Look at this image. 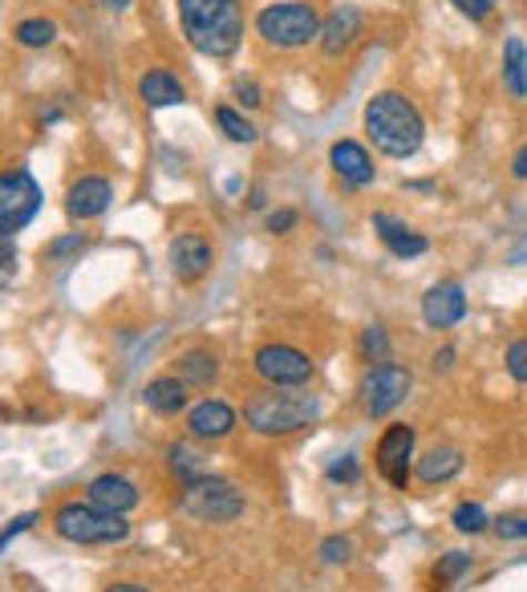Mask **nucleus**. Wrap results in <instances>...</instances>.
I'll return each mask as SVG.
<instances>
[{
    "label": "nucleus",
    "mask_w": 527,
    "mask_h": 592,
    "mask_svg": "<svg viewBox=\"0 0 527 592\" xmlns=\"http://www.w3.org/2000/svg\"><path fill=\"white\" fill-rule=\"evenodd\" d=\"M365 134H369L374 151L389 154V159H414L426 143V122L406 94L382 90L365 102Z\"/></svg>",
    "instance_id": "obj_1"
},
{
    "label": "nucleus",
    "mask_w": 527,
    "mask_h": 592,
    "mask_svg": "<svg viewBox=\"0 0 527 592\" xmlns=\"http://www.w3.org/2000/svg\"><path fill=\"white\" fill-rule=\"evenodd\" d=\"M179 24L195 53L223 61L244 41V4L240 0H179Z\"/></svg>",
    "instance_id": "obj_2"
},
{
    "label": "nucleus",
    "mask_w": 527,
    "mask_h": 592,
    "mask_svg": "<svg viewBox=\"0 0 527 592\" xmlns=\"http://www.w3.org/2000/svg\"><path fill=\"white\" fill-rule=\"evenodd\" d=\"M321 418V398L316 394H301V390H268L252 394L244 402V422L252 435L260 439H288V435H301Z\"/></svg>",
    "instance_id": "obj_3"
},
{
    "label": "nucleus",
    "mask_w": 527,
    "mask_h": 592,
    "mask_svg": "<svg viewBox=\"0 0 527 592\" xmlns=\"http://www.w3.org/2000/svg\"><path fill=\"white\" fill-rule=\"evenodd\" d=\"M53 532L70 544L94 548V544H122L130 540V523L126 516H114V511H102L90 499H70L53 511Z\"/></svg>",
    "instance_id": "obj_4"
},
{
    "label": "nucleus",
    "mask_w": 527,
    "mask_h": 592,
    "mask_svg": "<svg viewBox=\"0 0 527 592\" xmlns=\"http://www.w3.org/2000/svg\"><path fill=\"white\" fill-rule=\"evenodd\" d=\"M321 12L308 0H272L256 12V33L272 49H305L321 41Z\"/></svg>",
    "instance_id": "obj_5"
},
{
    "label": "nucleus",
    "mask_w": 527,
    "mask_h": 592,
    "mask_svg": "<svg viewBox=\"0 0 527 592\" xmlns=\"http://www.w3.org/2000/svg\"><path fill=\"white\" fill-rule=\"evenodd\" d=\"M179 508L188 511L191 520H203V523H232L244 516V496L235 491L227 479L220 474H203L195 483H183L179 487Z\"/></svg>",
    "instance_id": "obj_6"
},
{
    "label": "nucleus",
    "mask_w": 527,
    "mask_h": 592,
    "mask_svg": "<svg viewBox=\"0 0 527 592\" xmlns=\"http://www.w3.org/2000/svg\"><path fill=\"white\" fill-rule=\"evenodd\" d=\"M414 390V374L398 361H382V366H369L357 381V406H362L365 418H386L394 415Z\"/></svg>",
    "instance_id": "obj_7"
},
{
    "label": "nucleus",
    "mask_w": 527,
    "mask_h": 592,
    "mask_svg": "<svg viewBox=\"0 0 527 592\" xmlns=\"http://www.w3.org/2000/svg\"><path fill=\"white\" fill-rule=\"evenodd\" d=\"M252 369H256L260 381H268L276 390H305L316 374L313 357H308L305 349L284 345V341L260 345L256 354H252Z\"/></svg>",
    "instance_id": "obj_8"
},
{
    "label": "nucleus",
    "mask_w": 527,
    "mask_h": 592,
    "mask_svg": "<svg viewBox=\"0 0 527 592\" xmlns=\"http://www.w3.org/2000/svg\"><path fill=\"white\" fill-rule=\"evenodd\" d=\"M41 183L33 178L29 166H9L0 175V232L17 236L21 227L33 224V215L41 212Z\"/></svg>",
    "instance_id": "obj_9"
},
{
    "label": "nucleus",
    "mask_w": 527,
    "mask_h": 592,
    "mask_svg": "<svg viewBox=\"0 0 527 592\" xmlns=\"http://www.w3.org/2000/svg\"><path fill=\"white\" fill-rule=\"evenodd\" d=\"M374 462H377V471H382V479H386L389 487L406 491L411 479H414V427L394 422V427L382 430V439H377V450H374Z\"/></svg>",
    "instance_id": "obj_10"
},
{
    "label": "nucleus",
    "mask_w": 527,
    "mask_h": 592,
    "mask_svg": "<svg viewBox=\"0 0 527 592\" xmlns=\"http://www.w3.org/2000/svg\"><path fill=\"white\" fill-rule=\"evenodd\" d=\"M166 264H171V276H175L179 285H200L203 276L211 273V264H215V252H211L207 236H200V232H183V236L171 239Z\"/></svg>",
    "instance_id": "obj_11"
},
{
    "label": "nucleus",
    "mask_w": 527,
    "mask_h": 592,
    "mask_svg": "<svg viewBox=\"0 0 527 592\" xmlns=\"http://www.w3.org/2000/svg\"><path fill=\"white\" fill-rule=\"evenodd\" d=\"M114 203V183L102 175H82L65 191V215L73 224H90L98 215H105V207Z\"/></svg>",
    "instance_id": "obj_12"
},
{
    "label": "nucleus",
    "mask_w": 527,
    "mask_h": 592,
    "mask_svg": "<svg viewBox=\"0 0 527 592\" xmlns=\"http://www.w3.org/2000/svg\"><path fill=\"white\" fill-rule=\"evenodd\" d=\"M463 317H467V293H463L458 280H443V285L426 288V296H422V320L430 329H455Z\"/></svg>",
    "instance_id": "obj_13"
},
{
    "label": "nucleus",
    "mask_w": 527,
    "mask_h": 592,
    "mask_svg": "<svg viewBox=\"0 0 527 592\" xmlns=\"http://www.w3.org/2000/svg\"><path fill=\"white\" fill-rule=\"evenodd\" d=\"M328 166H333V175L353 191L369 187L377 178V166H374V159H369V151H365L362 143H353V139H341V143L328 146Z\"/></svg>",
    "instance_id": "obj_14"
},
{
    "label": "nucleus",
    "mask_w": 527,
    "mask_h": 592,
    "mask_svg": "<svg viewBox=\"0 0 527 592\" xmlns=\"http://www.w3.org/2000/svg\"><path fill=\"white\" fill-rule=\"evenodd\" d=\"M235 410L223 398H203V402H195L188 410V430H191V439H200V442H220L227 439L235 430Z\"/></svg>",
    "instance_id": "obj_15"
},
{
    "label": "nucleus",
    "mask_w": 527,
    "mask_h": 592,
    "mask_svg": "<svg viewBox=\"0 0 527 592\" xmlns=\"http://www.w3.org/2000/svg\"><path fill=\"white\" fill-rule=\"evenodd\" d=\"M85 499L98 503L102 511H114V516H126V511H134L142 503L134 479H126V474H118V471H105V474H98V479H90Z\"/></svg>",
    "instance_id": "obj_16"
},
{
    "label": "nucleus",
    "mask_w": 527,
    "mask_h": 592,
    "mask_svg": "<svg viewBox=\"0 0 527 592\" xmlns=\"http://www.w3.org/2000/svg\"><path fill=\"white\" fill-rule=\"evenodd\" d=\"M362 9L357 4H337L321 24V53L325 58H341L345 49H353V41L362 37Z\"/></svg>",
    "instance_id": "obj_17"
},
{
    "label": "nucleus",
    "mask_w": 527,
    "mask_h": 592,
    "mask_svg": "<svg viewBox=\"0 0 527 592\" xmlns=\"http://www.w3.org/2000/svg\"><path fill=\"white\" fill-rule=\"evenodd\" d=\"M374 232H377V239L386 244L389 256H398V261L426 256V248H430V239L422 236V232H414V227H406L402 220H394V215H386V212H374Z\"/></svg>",
    "instance_id": "obj_18"
},
{
    "label": "nucleus",
    "mask_w": 527,
    "mask_h": 592,
    "mask_svg": "<svg viewBox=\"0 0 527 592\" xmlns=\"http://www.w3.org/2000/svg\"><path fill=\"white\" fill-rule=\"evenodd\" d=\"M188 381L179 378V374H166V378H154L142 386V406L159 418H179L188 410Z\"/></svg>",
    "instance_id": "obj_19"
},
{
    "label": "nucleus",
    "mask_w": 527,
    "mask_h": 592,
    "mask_svg": "<svg viewBox=\"0 0 527 592\" xmlns=\"http://www.w3.org/2000/svg\"><path fill=\"white\" fill-rule=\"evenodd\" d=\"M139 98L151 110H166V106H183L188 102V85L179 82V73L154 65L139 78Z\"/></svg>",
    "instance_id": "obj_20"
},
{
    "label": "nucleus",
    "mask_w": 527,
    "mask_h": 592,
    "mask_svg": "<svg viewBox=\"0 0 527 592\" xmlns=\"http://www.w3.org/2000/svg\"><path fill=\"white\" fill-rule=\"evenodd\" d=\"M463 462H467V459H463V450H458V447H430L418 459L414 474H418V483L438 487V483H450V479L463 471Z\"/></svg>",
    "instance_id": "obj_21"
},
{
    "label": "nucleus",
    "mask_w": 527,
    "mask_h": 592,
    "mask_svg": "<svg viewBox=\"0 0 527 592\" xmlns=\"http://www.w3.org/2000/svg\"><path fill=\"white\" fill-rule=\"evenodd\" d=\"M166 467H171V474L179 479V487L195 483V479L211 474L207 471V455H203V450H195L191 442H171V447H166Z\"/></svg>",
    "instance_id": "obj_22"
},
{
    "label": "nucleus",
    "mask_w": 527,
    "mask_h": 592,
    "mask_svg": "<svg viewBox=\"0 0 527 592\" xmlns=\"http://www.w3.org/2000/svg\"><path fill=\"white\" fill-rule=\"evenodd\" d=\"M179 378L195 386V390H207L211 381L220 378V357L211 354V349H188V354L179 357Z\"/></svg>",
    "instance_id": "obj_23"
},
{
    "label": "nucleus",
    "mask_w": 527,
    "mask_h": 592,
    "mask_svg": "<svg viewBox=\"0 0 527 592\" xmlns=\"http://www.w3.org/2000/svg\"><path fill=\"white\" fill-rule=\"evenodd\" d=\"M504 82L511 90V98L524 102L527 98V45L524 37H507L504 41Z\"/></svg>",
    "instance_id": "obj_24"
},
{
    "label": "nucleus",
    "mask_w": 527,
    "mask_h": 592,
    "mask_svg": "<svg viewBox=\"0 0 527 592\" xmlns=\"http://www.w3.org/2000/svg\"><path fill=\"white\" fill-rule=\"evenodd\" d=\"M357 354H362L365 366H382V361H389V354H394L389 333L382 329V325H365L362 337H357Z\"/></svg>",
    "instance_id": "obj_25"
},
{
    "label": "nucleus",
    "mask_w": 527,
    "mask_h": 592,
    "mask_svg": "<svg viewBox=\"0 0 527 592\" xmlns=\"http://www.w3.org/2000/svg\"><path fill=\"white\" fill-rule=\"evenodd\" d=\"M470 569H475V557H470V552H446V557H438V564H434V589H450V584L463 581Z\"/></svg>",
    "instance_id": "obj_26"
},
{
    "label": "nucleus",
    "mask_w": 527,
    "mask_h": 592,
    "mask_svg": "<svg viewBox=\"0 0 527 592\" xmlns=\"http://www.w3.org/2000/svg\"><path fill=\"white\" fill-rule=\"evenodd\" d=\"M58 41V24L49 21V17H29V21L17 24V45L24 49H45Z\"/></svg>",
    "instance_id": "obj_27"
},
{
    "label": "nucleus",
    "mask_w": 527,
    "mask_h": 592,
    "mask_svg": "<svg viewBox=\"0 0 527 592\" xmlns=\"http://www.w3.org/2000/svg\"><path fill=\"white\" fill-rule=\"evenodd\" d=\"M450 523H455V532H463V535H479V532H487L495 520L487 516V508H483V503H470V499H463V503L450 511Z\"/></svg>",
    "instance_id": "obj_28"
},
{
    "label": "nucleus",
    "mask_w": 527,
    "mask_h": 592,
    "mask_svg": "<svg viewBox=\"0 0 527 592\" xmlns=\"http://www.w3.org/2000/svg\"><path fill=\"white\" fill-rule=\"evenodd\" d=\"M215 122H220V131L232 139V143H244V146H252L260 139V131L252 126V122L240 114V110H232V106H220L215 110Z\"/></svg>",
    "instance_id": "obj_29"
},
{
    "label": "nucleus",
    "mask_w": 527,
    "mask_h": 592,
    "mask_svg": "<svg viewBox=\"0 0 527 592\" xmlns=\"http://www.w3.org/2000/svg\"><path fill=\"white\" fill-rule=\"evenodd\" d=\"M82 252H85V236H82V232H70V236H58L53 244H49L45 261L65 264V261H73V256H82Z\"/></svg>",
    "instance_id": "obj_30"
},
{
    "label": "nucleus",
    "mask_w": 527,
    "mask_h": 592,
    "mask_svg": "<svg viewBox=\"0 0 527 592\" xmlns=\"http://www.w3.org/2000/svg\"><path fill=\"white\" fill-rule=\"evenodd\" d=\"M504 366H507V374H511V381L527 386V337H516V341L507 345Z\"/></svg>",
    "instance_id": "obj_31"
},
{
    "label": "nucleus",
    "mask_w": 527,
    "mask_h": 592,
    "mask_svg": "<svg viewBox=\"0 0 527 592\" xmlns=\"http://www.w3.org/2000/svg\"><path fill=\"white\" fill-rule=\"evenodd\" d=\"M353 552L349 535H325L321 540V548H316V557H321V564H345Z\"/></svg>",
    "instance_id": "obj_32"
},
{
    "label": "nucleus",
    "mask_w": 527,
    "mask_h": 592,
    "mask_svg": "<svg viewBox=\"0 0 527 592\" xmlns=\"http://www.w3.org/2000/svg\"><path fill=\"white\" fill-rule=\"evenodd\" d=\"M325 479H328V483H357V479H362V467H357V459H353V455H345L341 462H328Z\"/></svg>",
    "instance_id": "obj_33"
},
{
    "label": "nucleus",
    "mask_w": 527,
    "mask_h": 592,
    "mask_svg": "<svg viewBox=\"0 0 527 592\" xmlns=\"http://www.w3.org/2000/svg\"><path fill=\"white\" fill-rule=\"evenodd\" d=\"M491 528L499 540H527V516H499Z\"/></svg>",
    "instance_id": "obj_34"
},
{
    "label": "nucleus",
    "mask_w": 527,
    "mask_h": 592,
    "mask_svg": "<svg viewBox=\"0 0 527 592\" xmlns=\"http://www.w3.org/2000/svg\"><path fill=\"white\" fill-rule=\"evenodd\" d=\"M264 224H268L272 236H288V232L301 224V215H296L293 207H276V212H268V220H264Z\"/></svg>",
    "instance_id": "obj_35"
},
{
    "label": "nucleus",
    "mask_w": 527,
    "mask_h": 592,
    "mask_svg": "<svg viewBox=\"0 0 527 592\" xmlns=\"http://www.w3.org/2000/svg\"><path fill=\"white\" fill-rule=\"evenodd\" d=\"M450 4H455V9L475 24H483L495 12V0H450Z\"/></svg>",
    "instance_id": "obj_36"
},
{
    "label": "nucleus",
    "mask_w": 527,
    "mask_h": 592,
    "mask_svg": "<svg viewBox=\"0 0 527 592\" xmlns=\"http://www.w3.org/2000/svg\"><path fill=\"white\" fill-rule=\"evenodd\" d=\"M232 94H235V102L244 110H256L260 102H264V94H260V85L256 82H247V78H240V82L232 85Z\"/></svg>",
    "instance_id": "obj_37"
},
{
    "label": "nucleus",
    "mask_w": 527,
    "mask_h": 592,
    "mask_svg": "<svg viewBox=\"0 0 527 592\" xmlns=\"http://www.w3.org/2000/svg\"><path fill=\"white\" fill-rule=\"evenodd\" d=\"M33 523H37V511H24V516H17V520H9V523H4V532H0V544L9 548L12 540H17V535H24V532H29Z\"/></svg>",
    "instance_id": "obj_38"
},
{
    "label": "nucleus",
    "mask_w": 527,
    "mask_h": 592,
    "mask_svg": "<svg viewBox=\"0 0 527 592\" xmlns=\"http://www.w3.org/2000/svg\"><path fill=\"white\" fill-rule=\"evenodd\" d=\"M12 273H17V252H12V236H4V288L12 285Z\"/></svg>",
    "instance_id": "obj_39"
},
{
    "label": "nucleus",
    "mask_w": 527,
    "mask_h": 592,
    "mask_svg": "<svg viewBox=\"0 0 527 592\" xmlns=\"http://www.w3.org/2000/svg\"><path fill=\"white\" fill-rule=\"evenodd\" d=\"M455 345H443V349H438V354H434V369H443V374H446V369H455Z\"/></svg>",
    "instance_id": "obj_40"
},
{
    "label": "nucleus",
    "mask_w": 527,
    "mask_h": 592,
    "mask_svg": "<svg viewBox=\"0 0 527 592\" xmlns=\"http://www.w3.org/2000/svg\"><path fill=\"white\" fill-rule=\"evenodd\" d=\"M511 175L516 178H527V143L516 151V159H511Z\"/></svg>",
    "instance_id": "obj_41"
},
{
    "label": "nucleus",
    "mask_w": 527,
    "mask_h": 592,
    "mask_svg": "<svg viewBox=\"0 0 527 592\" xmlns=\"http://www.w3.org/2000/svg\"><path fill=\"white\" fill-rule=\"evenodd\" d=\"M102 592H151L146 584H130V581H118V584H110V589H102Z\"/></svg>",
    "instance_id": "obj_42"
},
{
    "label": "nucleus",
    "mask_w": 527,
    "mask_h": 592,
    "mask_svg": "<svg viewBox=\"0 0 527 592\" xmlns=\"http://www.w3.org/2000/svg\"><path fill=\"white\" fill-rule=\"evenodd\" d=\"M247 207H252V212H260V207H264V187H252V195H247Z\"/></svg>",
    "instance_id": "obj_43"
},
{
    "label": "nucleus",
    "mask_w": 527,
    "mask_h": 592,
    "mask_svg": "<svg viewBox=\"0 0 527 592\" xmlns=\"http://www.w3.org/2000/svg\"><path fill=\"white\" fill-rule=\"evenodd\" d=\"M527 261V236H524V244H519L516 252H511V264H524Z\"/></svg>",
    "instance_id": "obj_44"
}]
</instances>
